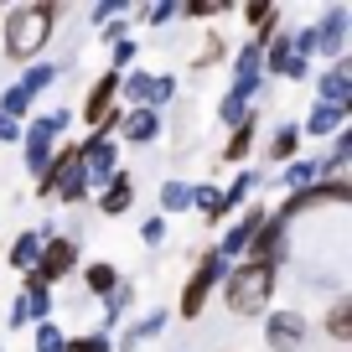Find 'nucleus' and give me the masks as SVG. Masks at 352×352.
<instances>
[{"mask_svg":"<svg viewBox=\"0 0 352 352\" xmlns=\"http://www.w3.org/2000/svg\"><path fill=\"white\" fill-rule=\"evenodd\" d=\"M57 16H63V6L57 0H21V6H6V21H0V52L11 57V63H36V57L47 52V42H52L57 32Z\"/></svg>","mask_w":352,"mask_h":352,"instance_id":"f257e3e1","label":"nucleus"},{"mask_svg":"<svg viewBox=\"0 0 352 352\" xmlns=\"http://www.w3.org/2000/svg\"><path fill=\"white\" fill-rule=\"evenodd\" d=\"M275 290H280V270L275 264H228V275H223L218 296L233 316H270L275 311Z\"/></svg>","mask_w":352,"mask_h":352,"instance_id":"f03ea898","label":"nucleus"},{"mask_svg":"<svg viewBox=\"0 0 352 352\" xmlns=\"http://www.w3.org/2000/svg\"><path fill=\"white\" fill-rule=\"evenodd\" d=\"M36 197H47V202H83L88 197V182H83V166H78V145H57L52 151V161H47V171L36 176Z\"/></svg>","mask_w":352,"mask_h":352,"instance_id":"7ed1b4c3","label":"nucleus"},{"mask_svg":"<svg viewBox=\"0 0 352 352\" xmlns=\"http://www.w3.org/2000/svg\"><path fill=\"white\" fill-rule=\"evenodd\" d=\"M67 120H73L67 109H47V114H36V120H26V130H21V166L32 176L47 171L52 151L63 145V135H67Z\"/></svg>","mask_w":352,"mask_h":352,"instance_id":"20e7f679","label":"nucleus"},{"mask_svg":"<svg viewBox=\"0 0 352 352\" xmlns=\"http://www.w3.org/2000/svg\"><path fill=\"white\" fill-rule=\"evenodd\" d=\"M223 275H228V264H223V259H218L212 249H202L197 270H192V275H187V285H182V300H176V311H182L187 321H197L202 311H208V300L218 296Z\"/></svg>","mask_w":352,"mask_h":352,"instance_id":"39448f33","label":"nucleus"},{"mask_svg":"<svg viewBox=\"0 0 352 352\" xmlns=\"http://www.w3.org/2000/svg\"><path fill=\"white\" fill-rule=\"evenodd\" d=\"M342 202H352V182H347V176H337V182H311V187L290 192V197L280 202L275 218L290 228V223L306 218V212H316V208H342Z\"/></svg>","mask_w":352,"mask_h":352,"instance_id":"423d86ee","label":"nucleus"},{"mask_svg":"<svg viewBox=\"0 0 352 352\" xmlns=\"http://www.w3.org/2000/svg\"><path fill=\"white\" fill-rule=\"evenodd\" d=\"M120 94L130 99V109H155L161 114L166 104L176 99V78L171 73H120Z\"/></svg>","mask_w":352,"mask_h":352,"instance_id":"0eeeda50","label":"nucleus"},{"mask_svg":"<svg viewBox=\"0 0 352 352\" xmlns=\"http://www.w3.org/2000/svg\"><path fill=\"white\" fill-rule=\"evenodd\" d=\"M78 166H83L88 192L104 187V182L120 171V140H114V135H88V140L78 145Z\"/></svg>","mask_w":352,"mask_h":352,"instance_id":"6e6552de","label":"nucleus"},{"mask_svg":"<svg viewBox=\"0 0 352 352\" xmlns=\"http://www.w3.org/2000/svg\"><path fill=\"white\" fill-rule=\"evenodd\" d=\"M73 270H78V239H63V233L42 239V259H36L32 275L42 280V285H63Z\"/></svg>","mask_w":352,"mask_h":352,"instance_id":"1a4fd4ad","label":"nucleus"},{"mask_svg":"<svg viewBox=\"0 0 352 352\" xmlns=\"http://www.w3.org/2000/svg\"><path fill=\"white\" fill-rule=\"evenodd\" d=\"M311 337V321L300 311H270L264 316V347L270 352H300Z\"/></svg>","mask_w":352,"mask_h":352,"instance_id":"9d476101","label":"nucleus"},{"mask_svg":"<svg viewBox=\"0 0 352 352\" xmlns=\"http://www.w3.org/2000/svg\"><path fill=\"white\" fill-rule=\"evenodd\" d=\"M285 254H290V228L270 212V218L259 223V233L249 239L243 259H249V264H275V270H280V264H285Z\"/></svg>","mask_w":352,"mask_h":352,"instance_id":"9b49d317","label":"nucleus"},{"mask_svg":"<svg viewBox=\"0 0 352 352\" xmlns=\"http://www.w3.org/2000/svg\"><path fill=\"white\" fill-rule=\"evenodd\" d=\"M270 218V208H243L239 218L228 223V233H223L218 243H212V254H218L223 264H233V259H243V249H249V239L259 233V223Z\"/></svg>","mask_w":352,"mask_h":352,"instance_id":"f8f14e48","label":"nucleus"},{"mask_svg":"<svg viewBox=\"0 0 352 352\" xmlns=\"http://www.w3.org/2000/svg\"><path fill=\"white\" fill-rule=\"evenodd\" d=\"M109 109H120V73H99V78H94V88H88L83 109H78V120H83L88 135H94L104 120H109Z\"/></svg>","mask_w":352,"mask_h":352,"instance_id":"ddd939ff","label":"nucleus"},{"mask_svg":"<svg viewBox=\"0 0 352 352\" xmlns=\"http://www.w3.org/2000/svg\"><path fill=\"white\" fill-rule=\"evenodd\" d=\"M347 21H352L347 6H327V16L311 26V32H316V57H331V63L347 57Z\"/></svg>","mask_w":352,"mask_h":352,"instance_id":"4468645a","label":"nucleus"},{"mask_svg":"<svg viewBox=\"0 0 352 352\" xmlns=\"http://www.w3.org/2000/svg\"><path fill=\"white\" fill-rule=\"evenodd\" d=\"M316 104H331V109H347L352 114V63H331L327 73L316 78Z\"/></svg>","mask_w":352,"mask_h":352,"instance_id":"2eb2a0df","label":"nucleus"},{"mask_svg":"<svg viewBox=\"0 0 352 352\" xmlns=\"http://www.w3.org/2000/svg\"><path fill=\"white\" fill-rule=\"evenodd\" d=\"M161 130H166V120L155 109H124L114 140H124V145H155V140H161Z\"/></svg>","mask_w":352,"mask_h":352,"instance_id":"dca6fc26","label":"nucleus"},{"mask_svg":"<svg viewBox=\"0 0 352 352\" xmlns=\"http://www.w3.org/2000/svg\"><path fill=\"white\" fill-rule=\"evenodd\" d=\"M254 140H259V109H249V114H243V124H233V130H228L218 166H243L254 155Z\"/></svg>","mask_w":352,"mask_h":352,"instance_id":"f3484780","label":"nucleus"},{"mask_svg":"<svg viewBox=\"0 0 352 352\" xmlns=\"http://www.w3.org/2000/svg\"><path fill=\"white\" fill-rule=\"evenodd\" d=\"M42 239H47L42 228H26V233H16V239H11L6 264H11L16 275H32V270H36V259H42Z\"/></svg>","mask_w":352,"mask_h":352,"instance_id":"a211bd4d","label":"nucleus"},{"mask_svg":"<svg viewBox=\"0 0 352 352\" xmlns=\"http://www.w3.org/2000/svg\"><path fill=\"white\" fill-rule=\"evenodd\" d=\"M130 202H135V176L130 171H114L109 182L99 187V208L109 212V218H120V212H130Z\"/></svg>","mask_w":352,"mask_h":352,"instance_id":"6ab92c4d","label":"nucleus"},{"mask_svg":"<svg viewBox=\"0 0 352 352\" xmlns=\"http://www.w3.org/2000/svg\"><path fill=\"white\" fill-rule=\"evenodd\" d=\"M300 130V140H321V135H337V130H347V109H331V104H311V114H306V124H296Z\"/></svg>","mask_w":352,"mask_h":352,"instance_id":"aec40b11","label":"nucleus"},{"mask_svg":"<svg viewBox=\"0 0 352 352\" xmlns=\"http://www.w3.org/2000/svg\"><path fill=\"white\" fill-rule=\"evenodd\" d=\"M166 321H171V311H161V306H155V311H145V316H135V321H130V331L120 337V347H124V352H135L140 342L161 337V331H166Z\"/></svg>","mask_w":352,"mask_h":352,"instance_id":"412c9836","label":"nucleus"},{"mask_svg":"<svg viewBox=\"0 0 352 352\" xmlns=\"http://www.w3.org/2000/svg\"><path fill=\"white\" fill-rule=\"evenodd\" d=\"M321 327H327L331 342H352V296L342 290V296H331L327 316H321Z\"/></svg>","mask_w":352,"mask_h":352,"instance_id":"4be33fe9","label":"nucleus"},{"mask_svg":"<svg viewBox=\"0 0 352 352\" xmlns=\"http://www.w3.org/2000/svg\"><path fill=\"white\" fill-rule=\"evenodd\" d=\"M120 280H124V275H120V270H114V264H104V259L83 264V285H88V296H94V300H109Z\"/></svg>","mask_w":352,"mask_h":352,"instance_id":"5701e85b","label":"nucleus"},{"mask_svg":"<svg viewBox=\"0 0 352 352\" xmlns=\"http://www.w3.org/2000/svg\"><path fill=\"white\" fill-rule=\"evenodd\" d=\"M296 151H300V130H296V124H280V130L270 135V145H264V161H270V166H290Z\"/></svg>","mask_w":352,"mask_h":352,"instance_id":"b1692460","label":"nucleus"},{"mask_svg":"<svg viewBox=\"0 0 352 352\" xmlns=\"http://www.w3.org/2000/svg\"><path fill=\"white\" fill-rule=\"evenodd\" d=\"M192 192V208L202 212L208 223H223L228 212H223V192H218V182H197V187H187Z\"/></svg>","mask_w":352,"mask_h":352,"instance_id":"393cba45","label":"nucleus"},{"mask_svg":"<svg viewBox=\"0 0 352 352\" xmlns=\"http://www.w3.org/2000/svg\"><path fill=\"white\" fill-rule=\"evenodd\" d=\"M21 300H26V311H32V327H36V321H52V285H42L36 275H26Z\"/></svg>","mask_w":352,"mask_h":352,"instance_id":"a878e982","label":"nucleus"},{"mask_svg":"<svg viewBox=\"0 0 352 352\" xmlns=\"http://www.w3.org/2000/svg\"><path fill=\"white\" fill-rule=\"evenodd\" d=\"M130 306H135V285H130V280H120V285H114V296L104 300V321H99V327H104V337H109V331L120 327V316H124Z\"/></svg>","mask_w":352,"mask_h":352,"instance_id":"bb28decb","label":"nucleus"},{"mask_svg":"<svg viewBox=\"0 0 352 352\" xmlns=\"http://www.w3.org/2000/svg\"><path fill=\"white\" fill-rule=\"evenodd\" d=\"M57 78H63V73H57V63H32V67L21 73V83H16V88H21L26 99H36V94H47Z\"/></svg>","mask_w":352,"mask_h":352,"instance_id":"cd10ccee","label":"nucleus"},{"mask_svg":"<svg viewBox=\"0 0 352 352\" xmlns=\"http://www.w3.org/2000/svg\"><path fill=\"white\" fill-rule=\"evenodd\" d=\"M311 182H321V166H316V155H311V161H290L285 171H280V187L285 192H300V187H311Z\"/></svg>","mask_w":352,"mask_h":352,"instance_id":"c85d7f7f","label":"nucleus"},{"mask_svg":"<svg viewBox=\"0 0 352 352\" xmlns=\"http://www.w3.org/2000/svg\"><path fill=\"white\" fill-rule=\"evenodd\" d=\"M254 187H259V176H254V171H239L228 187H218L223 192V212H228V218H233V212H243V197H249Z\"/></svg>","mask_w":352,"mask_h":352,"instance_id":"c756f323","label":"nucleus"},{"mask_svg":"<svg viewBox=\"0 0 352 352\" xmlns=\"http://www.w3.org/2000/svg\"><path fill=\"white\" fill-rule=\"evenodd\" d=\"M192 208V192H187V182H161V218H176V212H187Z\"/></svg>","mask_w":352,"mask_h":352,"instance_id":"7c9ffc66","label":"nucleus"},{"mask_svg":"<svg viewBox=\"0 0 352 352\" xmlns=\"http://www.w3.org/2000/svg\"><path fill=\"white\" fill-rule=\"evenodd\" d=\"M0 114H6V120H16V124H26V120H32V99L11 83L6 94H0Z\"/></svg>","mask_w":352,"mask_h":352,"instance_id":"2f4dec72","label":"nucleus"},{"mask_svg":"<svg viewBox=\"0 0 352 352\" xmlns=\"http://www.w3.org/2000/svg\"><path fill=\"white\" fill-rule=\"evenodd\" d=\"M233 78H264V63H259V47L254 42H243L233 52Z\"/></svg>","mask_w":352,"mask_h":352,"instance_id":"473e14b6","label":"nucleus"},{"mask_svg":"<svg viewBox=\"0 0 352 352\" xmlns=\"http://www.w3.org/2000/svg\"><path fill=\"white\" fill-rule=\"evenodd\" d=\"M63 352H114V337H104V331H78V337L63 342Z\"/></svg>","mask_w":352,"mask_h":352,"instance_id":"72a5a7b5","label":"nucleus"},{"mask_svg":"<svg viewBox=\"0 0 352 352\" xmlns=\"http://www.w3.org/2000/svg\"><path fill=\"white\" fill-rule=\"evenodd\" d=\"M223 11H228L223 0H187V6H176V16H187V21H212Z\"/></svg>","mask_w":352,"mask_h":352,"instance_id":"f704fd0d","label":"nucleus"},{"mask_svg":"<svg viewBox=\"0 0 352 352\" xmlns=\"http://www.w3.org/2000/svg\"><path fill=\"white\" fill-rule=\"evenodd\" d=\"M223 57H228V42H223V36H208V42H202V52L192 57V67H197V73H208V67L223 63Z\"/></svg>","mask_w":352,"mask_h":352,"instance_id":"c9c22d12","label":"nucleus"},{"mask_svg":"<svg viewBox=\"0 0 352 352\" xmlns=\"http://www.w3.org/2000/svg\"><path fill=\"white\" fill-rule=\"evenodd\" d=\"M32 331H36V352H63V342H67L63 327H52V321H36Z\"/></svg>","mask_w":352,"mask_h":352,"instance_id":"e433bc0d","label":"nucleus"},{"mask_svg":"<svg viewBox=\"0 0 352 352\" xmlns=\"http://www.w3.org/2000/svg\"><path fill=\"white\" fill-rule=\"evenodd\" d=\"M124 16H130V6H120V0H104V6H94V11H88V21L104 32L109 21H124Z\"/></svg>","mask_w":352,"mask_h":352,"instance_id":"4c0bfd02","label":"nucleus"},{"mask_svg":"<svg viewBox=\"0 0 352 352\" xmlns=\"http://www.w3.org/2000/svg\"><path fill=\"white\" fill-rule=\"evenodd\" d=\"M135 52H140V42H135V36H120V42H114V67L109 73H130Z\"/></svg>","mask_w":352,"mask_h":352,"instance_id":"58836bf2","label":"nucleus"},{"mask_svg":"<svg viewBox=\"0 0 352 352\" xmlns=\"http://www.w3.org/2000/svg\"><path fill=\"white\" fill-rule=\"evenodd\" d=\"M145 26H166V21H176V6H145V11H135Z\"/></svg>","mask_w":352,"mask_h":352,"instance_id":"ea45409f","label":"nucleus"},{"mask_svg":"<svg viewBox=\"0 0 352 352\" xmlns=\"http://www.w3.org/2000/svg\"><path fill=\"white\" fill-rule=\"evenodd\" d=\"M140 243H166V218H161V212L140 223Z\"/></svg>","mask_w":352,"mask_h":352,"instance_id":"a19ab883","label":"nucleus"},{"mask_svg":"<svg viewBox=\"0 0 352 352\" xmlns=\"http://www.w3.org/2000/svg\"><path fill=\"white\" fill-rule=\"evenodd\" d=\"M21 130H26V124H16V120L0 114V145H21Z\"/></svg>","mask_w":352,"mask_h":352,"instance_id":"79ce46f5","label":"nucleus"},{"mask_svg":"<svg viewBox=\"0 0 352 352\" xmlns=\"http://www.w3.org/2000/svg\"><path fill=\"white\" fill-rule=\"evenodd\" d=\"M21 327H32V311H26L21 296H16V300H11V331H21Z\"/></svg>","mask_w":352,"mask_h":352,"instance_id":"37998d69","label":"nucleus"},{"mask_svg":"<svg viewBox=\"0 0 352 352\" xmlns=\"http://www.w3.org/2000/svg\"><path fill=\"white\" fill-rule=\"evenodd\" d=\"M0 21H6V6H0Z\"/></svg>","mask_w":352,"mask_h":352,"instance_id":"c03bdc74","label":"nucleus"}]
</instances>
